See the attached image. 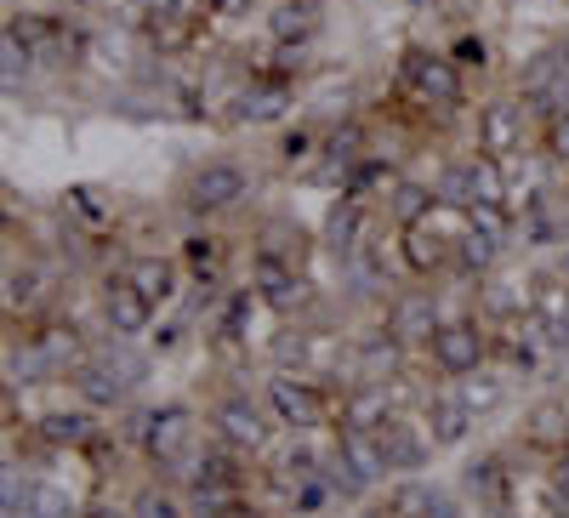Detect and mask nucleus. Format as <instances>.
Returning <instances> with one entry per match:
<instances>
[{"label":"nucleus","mask_w":569,"mask_h":518,"mask_svg":"<svg viewBox=\"0 0 569 518\" xmlns=\"http://www.w3.org/2000/svg\"><path fill=\"white\" fill-rule=\"evenodd\" d=\"M445 319H450V313H445L439 291H399V297H388V313H382V325H388L405 348H427V342L439 337Z\"/></svg>","instance_id":"nucleus-11"},{"label":"nucleus","mask_w":569,"mask_h":518,"mask_svg":"<svg viewBox=\"0 0 569 518\" xmlns=\"http://www.w3.org/2000/svg\"><path fill=\"white\" fill-rule=\"evenodd\" d=\"M313 155H319V137H313V131H291V137L279 143V160H284V166H302V160H313Z\"/></svg>","instance_id":"nucleus-47"},{"label":"nucleus","mask_w":569,"mask_h":518,"mask_svg":"<svg viewBox=\"0 0 569 518\" xmlns=\"http://www.w3.org/2000/svg\"><path fill=\"white\" fill-rule=\"evenodd\" d=\"M456 399L472 410V416H490V410H501L507 405V376L501 370H472V376H456Z\"/></svg>","instance_id":"nucleus-31"},{"label":"nucleus","mask_w":569,"mask_h":518,"mask_svg":"<svg viewBox=\"0 0 569 518\" xmlns=\"http://www.w3.org/2000/svg\"><path fill=\"white\" fill-rule=\"evenodd\" d=\"M558 279H569V240L558 246Z\"/></svg>","instance_id":"nucleus-52"},{"label":"nucleus","mask_w":569,"mask_h":518,"mask_svg":"<svg viewBox=\"0 0 569 518\" xmlns=\"http://www.w3.org/2000/svg\"><path fill=\"white\" fill-rule=\"evenodd\" d=\"M376 439H382V456H388L393 474H416V467L433 456V439H427V428H421V421H410L405 410H393L382 428H376Z\"/></svg>","instance_id":"nucleus-16"},{"label":"nucleus","mask_w":569,"mask_h":518,"mask_svg":"<svg viewBox=\"0 0 569 518\" xmlns=\"http://www.w3.org/2000/svg\"><path fill=\"white\" fill-rule=\"evenodd\" d=\"M325 479H330V490H337L342 501H359V496H370V485L359 479V467L337 450V445H330V456H325Z\"/></svg>","instance_id":"nucleus-39"},{"label":"nucleus","mask_w":569,"mask_h":518,"mask_svg":"<svg viewBox=\"0 0 569 518\" xmlns=\"http://www.w3.org/2000/svg\"><path fill=\"white\" fill-rule=\"evenodd\" d=\"M330 496H337V490H330V479H325V474H313V479H297V485H291V512H297V518H313V512H319Z\"/></svg>","instance_id":"nucleus-40"},{"label":"nucleus","mask_w":569,"mask_h":518,"mask_svg":"<svg viewBox=\"0 0 569 518\" xmlns=\"http://www.w3.org/2000/svg\"><path fill=\"white\" fill-rule=\"evenodd\" d=\"M137 445H142V456H149L154 467H177L188 450H194V405L166 399V405H154V410H142Z\"/></svg>","instance_id":"nucleus-6"},{"label":"nucleus","mask_w":569,"mask_h":518,"mask_svg":"<svg viewBox=\"0 0 569 518\" xmlns=\"http://www.w3.org/2000/svg\"><path fill=\"white\" fill-rule=\"evenodd\" d=\"M257 246L273 251V257H284V262H297V268L308 273V233H302L297 222H262Z\"/></svg>","instance_id":"nucleus-35"},{"label":"nucleus","mask_w":569,"mask_h":518,"mask_svg":"<svg viewBox=\"0 0 569 518\" xmlns=\"http://www.w3.org/2000/svg\"><path fill=\"white\" fill-rule=\"evenodd\" d=\"M262 405H268V416L279 421L284 434H319L325 421H330V410H337V399L325 394L319 376H308V370H284V365L268 370Z\"/></svg>","instance_id":"nucleus-1"},{"label":"nucleus","mask_w":569,"mask_h":518,"mask_svg":"<svg viewBox=\"0 0 569 518\" xmlns=\"http://www.w3.org/2000/svg\"><path fill=\"white\" fill-rule=\"evenodd\" d=\"M563 7H569V0H563Z\"/></svg>","instance_id":"nucleus-55"},{"label":"nucleus","mask_w":569,"mask_h":518,"mask_svg":"<svg viewBox=\"0 0 569 518\" xmlns=\"http://www.w3.org/2000/svg\"><path fill=\"white\" fill-rule=\"evenodd\" d=\"M433 496H439V490H427V485L410 479V485H399V490L388 496V507H393V518H421L427 507H433Z\"/></svg>","instance_id":"nucleus-42"},{"label":"nucleus","mask_w":569,"mask_h":518,"mask_svg":"<svg viewBox=\"0 0 569 518\" xmlns=\"http://www.w3.org/2000/svg\"><path fill=\"white\" fill-rule=\"evenodd\" d=\"M319 34H325V0H273V12H268V40L313 46Z\"/></svg>","instance_id":"nucleus-22"},{"label":"nucleus","mask_w":569,"mask_h":518,"mask_svg":"<svg viewBox=\"0 0 569 518\" xmlns=\"http://www.w3.org/2000/svg\"><path fill=\"white\" fill-rule=\"evenodd\" d=\"M525 131H530L525 98H490V103H479V114H472V149L496 155V160H512L518 149H525Z\"/></svg>","instance_id":"nucleus-9"},{"label":"nucleus","mask_w":569,"mask_h":518,"mask_svg":"<svg viewBox=\"0 0 569 518\" xmlns=\"http://www.w3.org/2000/svg\"><path fill=\"white\" fill-rule=\"evenodd\" d=\"M421 518H461V501H456V496H445V490H439V496H433V507H427V512H421Z\"/></svg>","instance_id":"nucleus-49"},{"label":"nucleus","mask_w":569,"mask_h":518,"mask_svg":"<svg viewBox=\"0 0 569 518\" xmlns=\"http://www.w3.org/2000/svg\"><path fill=\"white\" fill-rule=\"evenodd\" d=\"M427 353V365H433L439 376H472V370H485L490 365V353H496V337L485 331L479 319H445L439 325V337L421 348Z\"/></svg>","instance_id":"nucleus-5"},{"label":"nucleus","mask_w":569,"mask_h":518,"mask_svg":"<svg viewBox=\"0 0 569 518\" xmlns=\"http://www.w3.org/2000/svg\"><path fill=\"white\" fill-rule=\"evenodd\" d=\"M507 160H496V155H456L439 177H433V195H439V206H450V211H472V206H512V188H507V171H501Z\"/></svg>","instance_id":"nucleus-3"},{"label":"nucleus","mask_w":569,"mask_h":518,"mask_svg":"<svg viewBox=\"0 0 569 518\" xmlns=\"http://www.w3.org/2000/svg\"><path fill=\"white\" fill-rule=\"evenodd\" d=\"M479 308H485L496 325H512V319H525V313L536 308V291H525V279L490 273V279H479Z\"/></svg>","instance_id":"nucleus-24"},{"label":"nucleus","mask_w":569,"mask_h":518,"mask_svg":"<svg viewBox=\"0 0 569 518\" xmlns=\"http://www.w3.org/2000/svg\"><path fill=\"white\" fill-rule=\"evenodd\" d=\"M472 416L461 399H456V388L450 394H433L421 405V428H427V439H433V450H456V445H467V434H472Z\"/></svg>","instance_id":"nucleus-21"},{"label":"nucleus","mask_w":569,"mask_h":518,"mask_svg":"<svg viewBox=\"0 0 569 518\" xmlns=\"http://www.w3.org/2000/svg\"><path fill=\"white\" fill-rule=\"evenodd\" d=\"M433 211H439L433 182H410V177H399V188L388 195V222H393V228H410V222H427Z\"/></svg>","instance_id":"nucleus-30"},{"label":"nucleus","mask_w":569,"mask_h":518,"mask_svg":"<svg viewBox=\"0 0 569 518\" xmlns=\"http://www.w3.org/2000/svg\"><path fill=\"white\" fill-rule=\"evenodd\" d=\"M131 512H137V518H188L182 501H171L166 490H142V496L131 501Z\"/></svg>","instance_id":"nucleus-46"},{"label":"nucleus","mask_w":569,"mask_h":518,"mask_svg":"<svg viewBox=\"0 0 569 518\" xmlns=\"http://www.w3.org/2000/svg\"><path fill=\"white\" fill-rule=\"evenodd\" d=\"M177 200H182V211H194V217H222V211L251 200V171L240 160H200L194 171L182 177Z\"/></svg>","instance_id":"nucleus-4"},{"label":"nucleus","mask_w":569,"mask_h":518,"mask_svg":"<svg viewBox=\"0 0 569 518\" xmlns=\"http://www.w3.org/2000/svg\"><path fill=\"white\" fill-rule=\"evenodd\" d=\"M467 228L490 233L496 246H512V240H518V211H512V206H472V211H467Z\"/></svg>","instance_id":"nucleus-38"},{"label":"nucleus","mask_w":569,"mask_h":518,"mask_svg":"<svg viewBox=\"0 0 569 518\" xmlns=\"http://www.w3.org/2000/svg\"><path fill=\"white\" fill-rule=\"evenodd\" d=\"M142 29H149V46L154 52H182V46H194L206 18H142Z\"/></svg>","instance_id":"nucleus-34"},{"label":"nucleus","mask_w":569,"mask_h":518,"mask_svg":"<svg viewBox=\"0 0 569 518\" xmlns=\"http://www.w3.org/2000/svg\"><path fill=\"white\" fill-rule=\"evenodd\" d=\"M365 240H370V206L353 200V195H337V200H330V211H325V251L353 262L365 251Z\"/></svg>","instance_id":"nucleus-13"},{"label":"nucleus","mask_w":569,"mask_h":518,"mask_svg":"<svg viewBox=\"0 0 569 518\" xmlns=\"http://www.w3.org/2000/svg\"><path fill=\"white\" fill-rule=\"evenodd\" d=\"M211 428H217V439H222V445H233L240 456H262L279 421L268 416V405H262V399H251V394H228V399H217V405H211Z\"/></svg>","instance_id":"nucleus-7"},{"label":"nucleus","mask_w":569,"mask_h":518,"mask_svg":"<svg viewBox=\"0 0 569 518\" xmlns=\"http://www.w3.org/2000/svg\"><path fill=\"white\" fill-rule=\"evenodd\" d=\"M284 114H291V86H284V80L257 74L251 86L233 91V120H240V126H273Z\"/></svg>","instance_id":"nucleus-19"},{"label":"nucleus","mask_w":569,"mask_h":518,"mask_svg":"<svg viewBox=\"0 0 569 518\" xmlns=\"http://www.w3.org/2000/svg\"><path fill=\"white\" fill-rule=\"evenodd\" d=\"M359 518H393V507H388V501H382V507H365Z\"/></svg>","instance_id":"nucleus-54"},{"label":"nucleus","mask_w":569,"mask_h":518,"mask_svg":"<svg viewBox=\"0 0 569 518\" xmlns=\"http://www.w3.org/2000/svg\"><path fill=\"white\" fill-rule=\"evenodd\" d=\"M52 286V268H40V262H29V268H7V319H18V313H40L46 308V291Z\"/></svg>","instance_id":"nucleus-28"},{"label":"nucleus","mask_w":569,"mask_h":518,"mask_svg":"<svg viewBox=\"0 0 569 518\" xmlns=\"http://www.w3.org/2000/svg\"><path fill=\"white\" fill-rule=\"evenodd\" d=\"M222 518H262V512H257V507H251V512H246V507H240V501H233V507H228V512H222Z\"/></svg>","instance_id":"nucleus-53"},{"label":"nucleus","mask_w":569,"mask_h":518,"mask_svg":"<svg viewBox=\"0 0 569 518\" xmlns=\"http://www.w3.org/2000/svg\"><path fill=\"white\" fill-rule=\"evenodd\" d=\"M98 353H103V359H109V365H114V370L126 376L131 388L142 382V376H149V359H137V353L126 348V337H114V342H109V348H98Z\"/></svg>","instance_id":"nucleus-44"},{"label":"nucleus","mask_w":569,"mask_h":518,"mask_svg":"<svg viewBox=\"0 0 569 518\" xmlns=\"http://www.w3.org/2000/svg\"><path fill=\"white\" fill-rule=\"evenodd\" d=\"M40 63H34V52H29V40L7 23L0 29V74H7V91H18V80H29Z\"/></svg>","instance_id":"nucleus-36"},{"label":"nucleus","mask_w":569,"mask_h":518,"mask_svg":"<svg viewBox=\"0 0 569 518\" xmlns=\"http://www.w3.org/2000/svg\"><path fill=\"white\" fill-rule=\"evenodd\" d=\"M501 257H507V246H496L490 233H479V228H467L461 240H456V268H450V273H461V279H490V273L501 268Z\"/></svg>","instance_id":"nucleus-29"},{"label":"nucleus","mask_w":569,"mask_h":518,"mask_svg":"<svg viewBox=\"0 0 569 518\" xmlns=\"http://www.w3.org/2000/svg\"><path fill=\"white\" fill-rule=\"evenodd\" d=\"M530 445H541V450H563L569 445V405H558V399H541L536 410H530Z\"/></svg>","instance_id":"nucleus-33"},{"label":"nucleus","mask_w":569,"mask_h":518,"mask_svg":"<svg viewBox=\"0 0 569 518\" xmlns=\"http://www.w3.org/2000/svg\"><path fill=\"white\" fill-rule=\"evenodd\" d=\"M251 291L262 297V308H273L279 319H291V313H302L308 302H313V286H308V273L297 268V262H284V257H273V251H251Z\"/></svg>","instance_id":"nucleus-8"},{"label":"nucleus","mask_w":569,"mask_h":518,"mask_svg":"<svg viewBox=\"0 0 569 518\" xmlns=\"http://www.w3.org/2000/svg\"><path fill=\"white\" fill-rule=\"evenodd\" d=\"M393 188H399V166H393L388 155H365V160L353 166V177L342 182V195H353V200L376 206V200H388Z\"/></svg>","instance_id":"nucleus-27"},{"label":"nucleus","mask_w":569,"mask_h":518,"mask_svg":"<svg viewBox=\"0 0 569 518\" xmlns=\"http://www.w3.org/2000/svg\"><path fill=\"white\" fill-rule=\"evenodd\" d=\"M240 461H246L240 450H233V445H222V439H217V445H211V450H206V456L194 461V485H217V490H240V485H246V474H240Z\"/></svg>","instance_id":"nucleus-32"},{"label":"nucleus","mask_w":569,"mask_h":518,"mask_svg":"<svg viewBox=\"0 0 569 518\" xmlns=\"http://www.w3.org/2000/svg\"><path fill=\"white\" fill-rule=\"evenodd\" d=\"M86 518H137V512H131V507H91Z\"/></svg>","instance_id":"nucleus-50"},{"label":"nucleus","mask_w":569,"mask_h":518,"mask_svg":"<svg viewBox=\"0 0 569 518\" xmlns=\"http://www.w3.org/2000/svg\"><path fill=\"white\" fill-rule=\"evenodd\" d=\"M405 342L388 331V325H376V331H365V337H353V376L359 382H393L399 376V365H405Z\"/></svg>","instance_id":"nucleus-14"},{"label":"nucleus","mask_w":569,"mask_h":518,"mask_svg":"<svg viewBox=\"0 0 569 518\" xmlns=\"http://www.w3.org/2000/svg\"><path fill=\"white\" fill-rule=\"evenodd\" d=\"M393 382H348L342 399H337V428H382V421L393 416Z\"/></svg>","instance_id":"nucleus-15"},{"label":"nucleus","mask_w":569,"mask_h":518,"mask_svg":"<svg viewBox=\"0 0 569 518\" xmlns=\"http://www.w3.org/2000/svg\"><path fill=\"white\" fill-rule=\"evenodd\" d=\"M69 382H74L80 405H91V410H120V405L131 399V382H126V376H120L103 353H91V359L69 376Z\"/></svg>","instance_id":"nucleus-20"},{"label":"nucleus","mask_w":569,"mask_h":518,"mask_svg":"<svg viewBox=\"0 0 569 518\" xmlns=\"http://www.w3.org/2000/svg\"><path fill=\"white\" fill-rule=\"evenodd\" d=\"M98 308H103V325H109V337H142L154 325V302L142 297L131 286V273H109L103 286H98Z\"/></svg>","instance_id":"nucleus-12"},{"label":"nucleus","mask_w":569,"mask_h":518,"mask_svg":"<svg viewBox=\"0 0 569 518\" xmlns=\"http://www.w3.org/2000/svg\"><path fill=\"white\" fill-rule=\"evenodd\" d=\"M126 273H131V286H137L142 297H149L154 308L177 302V291H182V262H177V257H160V251L131 257V262H126Z\"/></svg>","instance_id":"nucleus-23"},{"label":"nucleus","mask_w":569,"mask_h":518,"mask_svg":"<svg viewBox=\"0 0 569 518\" xmlns=\"http://www.w3.org/2000/svg\"><path fill=\"white\" fill-rule=\"evenodd\" d=\"M211 0H142V18H206Z\"/></svg>","instance_id":"nucleus-45"},{"label":"nucleus","mask_w":569,"mask_h":518,"mask_svg":"<svg viewBox=\"0 0 569 518\" xmlns=\"http://www.w3.org/2000/svg\"><path fill=\"white\" fill-rule=\"evenodd\" d=\"M251 7H257V0H211V18L240 23V18H251Z\"/></svg>","instance_id":"nucleus-48"},{"label":"nucleus","mask_w":569,"mask_h":518,"mask_svg":"<svg viewBox=\"0 0 569 518\" xmlns=\"http://www.w3.org/2000/svg\"><path fill=\"white\" fill-rule=\"evenodd\" d=\"M399 98L416 109H461L467 103V80L461 63L433 46H405L399 52Z\"/></svg>","instance_id":"nucleus-2"},{"label":"nucleus","mask_w":569,"mask_h":518,"mask_svg":"<svg viewBox=\"0 0 569 518\" xmlns=\"http://www.w3.org/2000/svg\"><path fill=\"white\" fill-rule=\"evenodd\" d=\"M29 512H34V518H74V501H69L58 485H34V490H29Z\"/></svg>","instance_id":"nucleus-43"},{"label":"nucleus","mask_w":569,"mask_h":518,"mask_svg":"<svg viewBox=\"0 0 569 518\" xmlns=\"http://www.w3.org/2000/svg\"><path fill=\"white\" fill-rule=\"evenodd\" d=\"M222 257H228V246L217 240V233H194V240L182 246V262H188V273H194V279H206V286L217 279Z\"/></svg>","instance_id":"nucleus-37"},{"label":"nucleus","mask_w":569,"mask_h":518,"mask_svg":"<svg viewBox=\"0 0 569 518\" xmlns=\"http://www.w3.org/2000/svg\"><path fill=\"white\" fill-rule=\"evenodd\" d=\"M291 518H297V512H291Z\"/></svg>","instance_id":"nucleus-56"},{"label":"nucleus","mask_w":569,"mask_h":518,"mask_svg":"<svg viewBox=\"0 0 569 518\" xmlns=\"http://www.w3.org/2000/svg\"><path fill=\"white\" fill-rule=\"evenodd\" d=\"M461 496L479 501V512H507V496H512V479H507V461L501 456H472L461 467Z\"/></svg>","instance_id":"nucleus-18"},{"label":"nucleus","mask_w":569,"mask_h":518,"mask_svg":"<svg viewBox=\"0 0 569 518\" xmlns=\"http://www.w3.org/2000/svg\"><path fill=\"white\" fill-rule=\"evenodd\" d=\"M552 52H558V63H563V74H569V29L558 34V46H552Z\"/></svg>","instance_id":"nucleus-51"},{"label":"nucleus","mask_w":569,"mask_h":518,"mask_svg":"<svg viewBox=\"0 0 569 518\" xmlns=\"http://www.w3.org/2000/svg\"><path fill=\"white\" fill-rule=\"evenodd\" d=\"M370 155V137H365V126L359 120H348V126H337L319 143V166H313V177L319 182H348L353 177V166Z\"/></svg>","instance_id":"nucleus-17"},{"label":"nucleus","mask_w":569,"mask_h":518,"mask_svg":"<svg viewBox=\"0 0 569 518\" xmlns=\"http://www.w3.org/2000/svg\"><path fill=\"white\" fill-rule=\"evenodd\" d=\"M399 233V262H405V273H416V279H433V273H450L456 268V240L461 233H445L439 228V211L427 217V222H410V228H393Z\"/></svg>","instance_id":"nucleus-10"},{"label":"nucleus","mask_w":569,"mask_h":518,"mask_svg":"<svg viewBox=\"0 0 569 518\" xmlns=\"http://www.w3.org/2000/svg\"><path fill=\"white\" fill-rule=\"evenodd\" d=\"M337 450L359 467V479L376 490L382 479H393V467H388V456H382V439H376L370 428H337Z\"/></svg>","instance_id":"nucleus-25"},{"label":"nucleus","mask_w":569,"mask_h":518,"mask_svg":"<svg viewBox=\"0 0 569 518\" xmlns=\"http://www.w3.org/2000/svg\"><path fill=\"white\" fill-rule=\"evenodd\" d=\"M34 428L52 450H86L91 434H98V421H91V405H86V410H46Z\"/></svg>","instance_id":"nucleus-26"},{"label":"nucleus","mask_w":569,"mask_h":518,"mask_svg":"<svg viewBox=\"0 0 569 518\" xmlns=\"http://www.w3.org/2000/svg\"><path fill=\"white\" fill-rule=\"evenodd\" d=\"M541 155L569 171V109H558L552 120H541Z\"/></svg>","instance_id":"nucleus-41"}]
</instances>
